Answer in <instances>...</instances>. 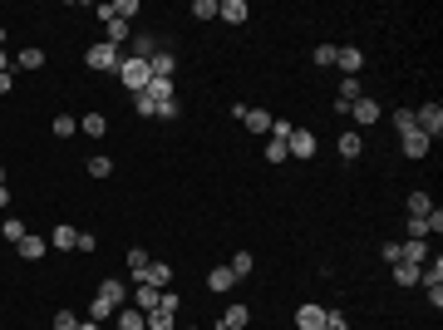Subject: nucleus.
I'll use <instances>...</instances> for the list:
<instances>
[{"label":"nucleus","mask_w":443,"mask_h":330,"mask_svg":"<svg viewBox=\"0 0 443 330\" xmlns=\"http://www.w3.org/2000/svg\"><path fill=\"white\" fill-rule=\"evenodd\" d=\"M158 311H168V316H178V311H183V301H178V291H158Z\"/></svg>","instance_id":"f704fd0d"},{"label":"nucleus","mask_w":443,"mask_h":330,"mask_svg":"<svg viewBox=\"0 0 443 330\" xmlns=\"http://www.w3.org/2000/svg\"><path fill=\"white\" fill-rule=\"evenodd\" d=\"M394 128H399V133H414V128H419V123H414V109H399V113H394Z\"/></svg>","instance_id":"4c0bfd02"},{"label":"nucleus","mask_w":443,"mask_h":330,"mask_svg":"<svg viewBox=\"0 0 443 330\" xmlns=\"http://www.w3.org/2000/svg\"><path fill=\"white\" fill-rule=\"evenodd\" d=\"M54 330H79V316H74V311H59V316H54Z\"/></svg>","instance_id":"a19ab883"},{"label":"nucleus","mask_w":443,"mask_h":330,"mask_svg":"<svg viewBox=\"0 0 443 330\" xmlns=\"http://www.w3.org/2000/svg\"><path fill=\"white\" fill-rule=\"evenodd\" d=\"M434 212V198L429 193H409V217H429Z\"/></svg>","instance_id":"b1692460"},{"label":"nucleus","mask_w":443,"mask_h":330,"mask_svg":"<svg viewBox=\"0 0 443 330\" xmlns=\"http://www.w3.org/2000/svg\"><path fill=\"white\" fill-rule=\"evenodd\" d=\"M178 109H183L178 99H163V104H158V118H178Z\"/></svg>","instance_id":"c03bdc74"},{"label":"nucleus","mask_w":443,"mask_h":330,"mask_svg":"<svg viewBox=\"0 0 443 330\" xmlns=\"http://www.w3.org/2000/svg\"><path fill=\"white\" fill-rule=\"evenodd\" d=\"M133 311H143V316L158 311V286H138V291H133Z\"/></svg>","instance_id":"f3484780"},{"label":"nucleus","mask_w":443,"mask_h":330,"mask_svg":"<svg viewBox=\"0 0 443 330\" xmlns=\"http://www.w3.org/2000/svg\"><path fill=\"white\" fill-rule=\"evenodd\" d=\"M429 256H434V246H429V241H414V237H404V241H399V261H409V266H424Z\"/></svg>","instance_id":"0eeeda50"},{"label":"nucleus","mask_w":443,"mask_h":330,"mask_svg":"<svg viewBox=\"0 0 443 330\" xmlns=\"http://www.w3.org/2000/svg\"><path fill=\"white\" fill-rule=\"evenodd\" d=\"M296 326L301 330H326V311H321V306H301V311H296Z\"/></svg>","instance_id":"9b49d317"},{"label":"nucleus","mask_w":443,"mask_h":330,"mask_svg":"<svg viewBox=\"0 0 443 330\" xmlns=\"http://www.w3.org/2000/svg\"><path fill=\"white\" fill-rule=\"evenodd\" d=\"M0 183H5V168H0Z\"/></svg>","instance_id":"de8ad7c7"},{"label":"nucleus","mask_w":443,"mask_h":330,"mask_svg":"<svg viewBox=\"0 0 443 330\" xmlns=\"http://www.w3.org/2000/svg\"><path fill=\"white\" fill-rule=\"evenodd\" d=\"M335 55H340V45H316V69H330Z\"/></svg>","instance_id":"473e14b6"},{"label":"nucleus","mask_w":443,"mask_h":330,"mask_svg":"<svg viewBox=\"0 0 443 330\" xmlns=\"http://www.w3.org/2000/svg\"><path fill=\"white\" fill-rule=\"evenodd\" d=\"M0 232H5V241H15V246H20V241L30 237V227H25L20 217H5V227H0Z\"/></svg>","instance_id":"bb28decb"},{"label":"nucleus","mask_w":443,"mask_h":330,"mask_svg":"<svg viewBox=\"0 0 443 330\" xmlns=\"http://www.w3.org/2000/svg\"><path fill=\"white\" fill-rule=\"evenodd\" d=\"M50 128H54V138H74V133H79V123H74L69 113H54V123H50Z\"/></svg>","instance_id":"c85d7f7f"},{"label":"nucleus","mask_w":443,"mask_h":330,"mask_svg":"<svg viewBox=\"0 0 443 330\" xmlns=\"http://www.w3.org/2000/svg\"><path fill=\"white\" fill-rule=\"evenodd\" d=\"M143 94H148L153 104H163V99H178V89H173V79H153V84H148Z\"/></svg>","instance_id":"aec40b11"},{"label":"nucleus","mask_w":443,"mask_h":330,"mask_svg":"<svg viewBox=\"0 0 443 330\" xmlns=\"http://www.w3.org/2000/svg\"><path fill=\"white\" fill-rule=\"evenodd\" d=\"M118 59H123V55H118L113 45H104V40H94V45L84 50V64L99 69V74H118Z\"/></svg>","instance_id":"7ed1b4c3"},{"label":"nucleus","mask_w":443,"mask_h":330,"mask_svg":"<svg viewBox=\"0 0 443 330\" xmlns=\"http://www.w3.org/2000/svg\"><path fill=\"white\" fill-rule=\"evenodd\" d=\"M286 158H291V153H286V143H276V138H271V143H266V163H276V168H281Z\"/></svg>","instance_id":"e433bc0d"},{"label":"nucleus","mask_w":443,"mask_h":330,"mask_svg":"<svg viewBox=\"0 0 443 330\" xmlns=\"http://www.w3.org/2000/svg\"><path fill=\"white\" fill-rule=\"evenodd\" d=\"M118 84H123L128 94H143V89L153 84V69H148V59H138V55H123V59H118Z\"/></svg>","instance_id":"f03ea898"},{"label":"nucleus","mask_w":443,"mask_h":330,"mask_svg":"<svg viewBox=\"0 0 443 330\" xmlns=\"http://www.w3.org/2000/svg\"><path fill=\"white\" fill-rule=\"evenodd\" d=\"M359 153H364V133H340V158H350V163H355Z\"/></svg>","instance_id":"dca6fc26"},{"label":"nucleus","mask_w":443,"mask_h":330,"mask_svg":"<svg viewBox=\"0 0 443 330\" xmlns=\"http://www.w3.org/2000/svg\"><path fill=\"white\" fill-rule=\"evenodd\" d=\"M286 153H291V158H316V133H306V128H291V138H286Z\"/></svg>","instance_id":"423d86ee"},{"label":"nucleus","mask_w":443,"mask_h":330,"mask_svg":"<svg viewBox=\"0 0 443 330\" xmlns=\"http://www.w3.org/2000/svg\"><path fill=\"white\" fill-rule=\"evenodd\" d=\"M404 158H414V163H419V158H429V138H424L419 128H414V133H404Z\"/></svg>","instance_id":"f8f14e48"},{"label":"nucleus","mask_w":443,"mask_h":330,"mask_svg":"<svg viewBox=\"0 0 443 330\" xmlns=\"http://www.w3.org/2000/svg\"><path fill=\"white\" fill-rule=\"evenodd\" d=\"M0 50H5V30H0Z\"/></svg>","instance_id":"49530a36"},{"label":"nucleus","mask_w":443,"mask_h":330,"mask_svg":"<svg viewBox=\"0 0 443 330\" xmlns=\"http://www.w3.org/2000/svg\"><path fill=\"white\" fill-rule=\"evenodd\" d=\"M133 286H158V291H168V286H173V266H168V261H148V266L133 276Z\"/></svg>","instance_id":"20e7f679"},{"label":"nucleus","mask_w":443,"mask_h":330,"mask_svg":"<svg viewBox=\"0 0 443 330\" xmlns=\"http://www.w3.org/2000/svg\"><path fill=\"white\" fill-rule=\"evenodd\" d=\"M326 330H350V321H345L340 311H326Z\"/></svg>","instance_id":"37998d69"},{"label":"nucleus","mask_w":443,"mask_h":330,"mask_svg":"<svg viewBox=\"0 0 443 330\" xmlns=\"http://www.w3.org/2000/svg\"><path fill=\"white\" fill-rule=\"evenodd\" d=\"M217 5L222 0H192V15L197 20H217Z\"/></svg>","instance_id":"c9c22d12"},{"label":"nucleus","mask_w":443,"mask_h":330,"mask_svg":"<svg viewBox=\"0 0 443 330\" xmlns=\"http://www.w3.org/2000/svg\"><path fill=\"white\" fill-rule=\"evenodd\" d=\"M133 109L143 113V118H153V113H158V104H153V99H148V94H133Z\"/></svg>","instance_id":"ea45409f"},{"label":"nucleus","mask_w":443,"mask_h":330,"mask_svg":"<svg viewBox=\"0 0 443 330\" xmlns=\"http://www.w3.org/2000/svg\"><path fill=\"white\" fill-rule=\"evenodd\" d=\"M5 207H10V188L0 183V212H5Z\"/></svg>","instance_id":"a18cd8bd"},{"label":"nucleus","mask_w":443,"mask_h":330,"mask_svg":"<svg viewBox=\"0 0 443 330\" xmlns=\"http://www.w3.org/2000/svg\"><path fill=\"white\" fill-rule=\"evenodd\" d=\"M79 128H84V138H104V133H109V118H104V113H84Z\"/></svg>","instance_id":"412c9836"},{"label":"nucleus","mask_w":443,"mask_h":330,"mask_svg":"<svg viewBox=\"0 0 443 330\" xmlns=\"http://www.w3.org/2000/svg\"><path fill=\"white\" fill-rule=\"evenodd\" d=\"M414 123H419V133L434 143V138L443 133V109L439 104H424V109H414Z\"/></svg>","instance_id":"39448f33"},{"label":"nucleus","mask_w":443,"mask_h":330,"mask_svg":"<svg viewBox=\"0 0 443 330\" xmlns=\"http://www.w3.org/2000/svg\"><path fill=\"white\" fill-rule=\"evenodd\" d=\"M148 330H178V316H168V311H148Z\"/></svg>","instance_id":"7c9ffc66"},{"label":"nucleus","mask_w":443,"mask_h":330,"mask_svg":"<svg viewBox=\"0 0 443 330\" xmlns=\"http://www.w3.org/2000/svg\"><path fill=\"white\" fill-rule=\"evenodd\" d=\"M128 306V286L118 281V276H109L99 291H94V301H89V321H109L113 311H123Z\"/></svg>","instance_id":"f257e3e1"},{"label":"nucleus","mask_w":443,"mask_h":330,"mask_svg":"<svg viewBox=\"0 0 443 330\" xmlns=\"http://www.w3.org/2000/svg\"><path fill=\"white\" fill-rule=\"evenodd\" d=\"M217 20H226V25H246V20H251V10H246V0H222V5H217Z\"/></svg>","instance_id":"9d476101"},{"label":"nucleus","mask_w":443,"mask_h":330,"mask_svg":"<svg viewBox=\"0 0 443 330\" xmlns=\"http://www.w3.org/2000/svg\"><path fill=\"white\" fill-rule=\"evenodd\" d=\"M15 69H45V50H35V45L20 50V55H15Z\"/></svg>","instance_id":"6ab92c4d"},{"label":"nucleus","mask_w":443,"mask_h":330,"mask_svg":"<svg viewBox=\"0 0 443 330\" xmlns=\"http://www.w3.org/2000/svg\"><path fill=\"white\" fill-rule=\"evenodd\" d=\"M118 330H148V316L133 311V306H123V311H118Z\"/></svg>","instance_id":"a211bd4d"},{"label":"nucleus","mask_w":443,"mask_h":330,"mask_svg":"<svg viewBox=\"0 0 443 330\" xmlns=\"http://www.w3.org/2000/svg\"><path fill=\"white\" fill-rule=\"evenodd\" d=\"M226 266H231V276L241 281V276H251V266H256V256H251V251H236V256H231Z\"/></svg>","instance_id":"a878e982"},{"label":"nucleus","mask_w":443,"mask_h":330,"mask_svg":"<svg viewBox=\"0 0 443 330\" xmlns=\"http://www.w3.org/2000/svg\"><path fill=\"white\" fill-rule=\"evenodd\" d=\"M148 261H153V256H148L143 246H133V251H128V276H138V271H143Z\"/></svg>","instance_id":"72a5a7b5"},{"label":"nucleus","mask_w":443,"mask_h":330,"mask_svg":"<svg viewBox=\"0 0 443 330\" xmlns=\"http://www.w3.org/2000/svg\"><path fill=\"white\" fill-rule=\"evenodd\" d=\"M394 281H399V286H419V266H409V261H394Z\"/></svg>","instance_id":"c756f323"},{"label":"nucleus","mask_w":443,"mask_h":330,"mask_svg":"<svg viewBox=\"0 0 443 330\" xmlns=\"http://www.w3.org/2000/svg\"><path fill=\"white\" fill-rule=\"evenodd\" d=\"M340 99L355 104V99H359V79H340Z\"/></svg>","instance_id":"58836bf2"},{"label":"nucleus","mask_w":443,"mask_h":330,"mask_svg":"<svg viewBox=\"0 0 443 330\" xmlns=\"http://www.w3.org/2000/svg\"><path fill=\"white\" fill-rule=\"evenodd\" d=\"M15 251H20V256H25V261H40V256H45V251H50V241H45V237H35V232H30V237H25V241H20V246H15Z\"/></svg>","instance_id":"ddd939ff"},{"label":"nucleus","mask_w":443,"mask_h":330,"mask_svg":"<svg viewBox=\"0 0 443 330\" xmlns=\"http://www.w3.org/2000/svg\"><path fill=\"white\" fill-rule=\"evenodd\" d=\"M148 69H153V79H173V69H178V55H153V59H148Z\"/></svg>","instance_id":"2eb2a0df"},{"label":"nucleus","mask_w":443,"mask_h":330,"mask_svg":"<svg viewBox=\"0 0 443 330\" xmlns=\"http://www.w3.org/2000/svg\"><path fill=\"white\" fill-rule=\"evenodd\" d=\"M246 321H251V311H246V306H231V311L222 316V330H241Z\"/></svg>","instance_id":"cd10ccee"},{"label":"nucleus","mask_w":443,"mask_h":330,"mask_svg":"<svg viewBox=\"0 0 443 330\" xmlns=\"http://www.w3.org/2000/svg\"><path fill=\"white\" fill-rule=\"evenodd\" d=\"M335 69H340L345 79H359V69H364V55L350 45V50H340V55H335Z\"/></svg>","instance_id":"6e6552de"},{"label":"nucleus","mask_w":443,"mask_h":330,"mask_svg":"<svg viewBox=\"0 0 443 330\" xmlns=\"http://www.w3.org/2000/svg\"><path fill=\"white\" fill-rule=\"evenodd\" d=\"M350 113H355V123H364V128H369V123H379V99L359 94V99L350 104Z\"/></svg>","instance_id":"1a4fd4ad"},{"label":"nucleus","mask_w":443,"mask_h":330,"mask_svg":"<svg viewBox=\"0 0 443 330\" xmlns=\"http://www.w3.org/2000/svg\"><path fill=\"white\" fill-rule=\"evenodd\" d=\"M84 173H89V178H109V173H113V163H109V158H104V153H94Z\"/></svg>","instance_id":"2f4dec72"},{"label":"nucleus","mask_w":443,"mask_h":330,"mask_svg":"<svg viewBox=\"0 0 443 330\" xmlns=\"http://www.w3.org/2000/svg\"><path fill=\"white\" fill-rule=\"evenodd\" d=\"M241 123H246L251 133H271V113H261V109H246L241 113Z\"/></svg>","instance_id":"4be33fe9"},{"label":"nucleus","mask_w":443,"mask_h":330,"mask_svg":"<svg viewBox=\"0 0 443 330\" xmlns=\"http://www.w3.org/2000/svg\"><path fill=\"white\" fill-rule=\"evenodd\" d=\"M231 286H236L231 266H212V271H207V291H231Z\"/></svg>","instance_id":"4468645a"},{"label":"nucleus","mask_w":443,"mask_h":330,"mask_svg":"<svg viewBox=\"0 0 443 330\" xmlns=\"http://www.w3.org/2000/svg\"><path fill=\"white\" fill-rule=\"evenodd\" d=\"M123 40H128V25H123V20H104V45H113V50H118Z\"/></svg>","instance_id":"5701e85b"},{"label":"nucleus","mask_w":443,"mask_h":330,"mask_svg":"<svg viewBox=\"0 0 443 330\" xmlns=\"http://www.w3.org/2000/svg\"><path fill=\"white\" fill-rule=\"evenodd\" d=\"M50 241H54L59 251H74V246H79V232H74V227H54V237H50Z\"/></svg>","instance_id":"393cba45"},{"label":"nucleus","mask_w":443,"mask_h":330,"mask_svg":"<svg viewBox=\"0 0 443 330\" xmlns=\"http://www.w3.org/2000/svg\"><path fill=\"white\" fill-rule=\"evenodd\" d=\"M291 128H296L291 118H276V123H271V133H276V143H286V138H291Z\"/></svg>","instance_id":"79ce46f5"}]
</instances>
